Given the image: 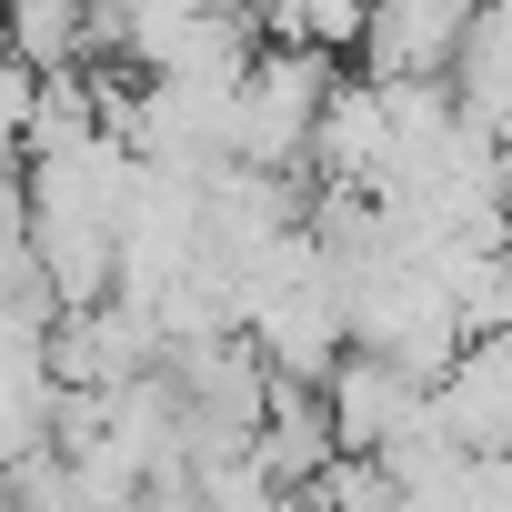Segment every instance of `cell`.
<instances>
[{"mask_svg":"<svg viewBox=\"0 0 512 512\" xmlns=\"http://www.w3.org/2000/svg\"><path fill=\"white\" fill-rule=\"evenodd\" d=\"M332 81H342V71H332L322 51H251L241 81H231V161H241V171H302Z\"/></svg>","mask_w":512,"mask_h":512,"instance_id":"1","label":"cell"},{"mask_svg":"<svg viewBox=\"0 0 512 512\" xmlns=\"http://www.w3.org/2000/svg\"><path fill=\"white\" fill-rule=\"evenodd\" d=\"M0 51H11L31 81H61L81 71L101 41H91V0H0Z\"/></svg>","mask_w":512,"mask_h":512,"instance_id":"3","label":"cell"},{"mask_svg":"<svg viewBox=\"0 0 512 512\" xmlns=\"http://www.w3.org/2000/svg\"><path fill=\"white\" fill-rule=\"evenodd\" d=\"M482 0H362V81H442Z\"/></svg>","mask_w":512,"mask_h":512,"instance_id":"2","label":"cell"}]
</instances>
